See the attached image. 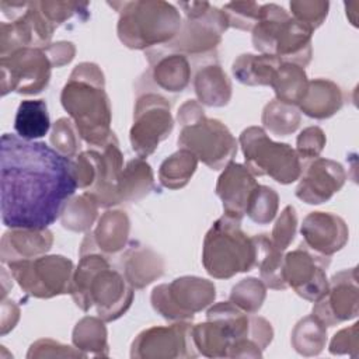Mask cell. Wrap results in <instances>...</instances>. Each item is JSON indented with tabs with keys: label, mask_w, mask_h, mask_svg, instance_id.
<instances>
[{
	"label": "cell",
	"mask_w": 359,
	"mask_h": 359,
	"mask_svg": "<svg viewBox=\"0 0 359 359\" xmlns=\"http://www.w3.org/2000/svg\"><path fill=\"white\" fill-rule=\"evenodd\" d=\"M1 222L45 230L77 188L74 164L43 142L4 133L0 143Z\"/></svg>",
	"instance_id": "cell-1"
},
{
	"label": "cell",
	"mask_w": 359,
	"mask_h": 359,
	"mask_svg": "<svg viewBox=\"0 0 359 359\" xmlns=\"http://www.w3.org/2000/svg\"><path fill=\"white\" fill-rule=\"evenodd\" d=\"M70 292L83 310L97 303L98 314L105 320L119 317L132 300V290L125 279L116 271L109 269L102 257L86 258L83 255Z\"/></svg>",
	"instance_id": "cell-2"
},
{
	"label": "cell",
	"mask_w": 359,
	"mask_h": 359,
	"mask_svg": "<svg viewBox=\"0 0 359 359\" xmlns=\"http://www.w3.org/2000/svg\"><path fill=\"white\" fill-rule=\"evenodd\" d=\"M257 264V245L240 230V219L223 216L205 238L203 265L216 278H230Z\"/></svg>",
	"instance_id": "cell-3"
},
{
	"label": "cell",
	"mask_w": 359,
	"mask_h": 359,
	"mask_svg": "<svg viewBox=\"0 0 359 359\" xmlns=\"http://www.w3.org/2000/svg\"><path fill=\"white\" fill-rule=\"evenodd\" d=\"M97 66L93 65L90 77ZM62 104L76 119L81 136L91 144H100L109 135V104L102 88V79L94 81L84 80L77 66L72 73L70 81L62 93Z\"/></svg>",
	"instance_id": "cell-4"
},
{
	"label": "cell",
	"mask_w": 359,
	"mask_h": 359,
	"mask_svg": "<svg viewBox=\"0 0 359 359\" xmlns=\"http://www.w3.org/2000/svg\"><path fill=\"white\" fill-rule=\"evenodd\" d=\"M310 35L311 29L290 18L283 8L265 4L259 8L252 41L258 50L306 65L310 60Z\"/></svg>",
	"instance_id": "cell-5"
},
{
	"label": "cell",
	"mask_w": 359,
	"mask_h": 359,
	"mask_svg": "<svg viewBox=\"0 0 359 359\" xmlns=\"http://www.w3.org/2000/svg\"><path fill=\"white\" fill-rule=\"evenodd\" d=\"M119 38L130 48H144L172 38L181 25L177 10L164 1L121 3Z\"/></svg>",
	"instance_id": "cell-6"
},
{
	"label": "cell",
	"mask_w": 359,
	"mask_h": 359,
	"mask_svg": "<svg viewBox=\"0 0 359 359\" xmlns=\"http://www.w3.org/2000/svg\"><path fill=\"white\" fill-rule=\"evenodd\" d=\"M245 163L254 174L271 175L275 181L287 184L294 181L300 172L299 157L292 147L273 143L259 128H248L241 136Z\"/></svg>",
	"instance_id": "cell-7"
},
{
	"label": "cell",
	"mask_w": 359,
	"mask_h": 359,
	"mask_svg": "<svg viewBox=\"0 0 359 359\" xmlns=\"http://www.w3.org/2000/svg\"><path fill=\"white\" fill-rule=\"evenodd\" d=\"M178 144L198 156L206 165L219 170L236 153V140L224 125L216 119H206L203 114L188 125H182Z\"/></svg>",
	"instance_id": "cell-8"
},
{
	"label": "cell",
	"mask_w": 359,
	"mask_h": 359,
	"mask_svg": "<svg viewBox=\"0 0 359 359\" xmlns=\"http://www.w3.org/2000/svg\"><path fill=\"white\" fill-rule=\"evenodd\" d=\"M18 285L29 294L36 297H50L66 293L72 262L63 257H41L7 264Z\"/></svg>",
	"instance_id": "cell-9"
},
{
	"label": "cell",
	"mask_w": 359,
	"mask_h": 359,
	"mask_svg": "<svg viewBox=\"0 0 359 359\" xmlns=\"http://www.w3.org/2000/svg\"><path fill=\"white\" fill-rule=\"evenodd\" d=\"M1 93L35 94L49 81L50 63L45 53L35 48H20L1 56Z\"/></svg>",
	"instance_id": "cell-10"
},
{
	"label": "cell",
	"mask_w": 359,
	"mask_h": 359,
	"mask_svg": "<svg viewBox=\"0 0 359 359\" xmlns=\"http://www.w3.org/2000/svg\"><path fill=\"white\" fill-rule=\"evenodd\" d=\"M172 121L170 107L164 98L157 95H146L139 100L135 114V123L130 130L132 147L140 156L151 153L160 140L171 132Z\"/></svg>",
	"instance_id": "cell-11"
},
{
	"label": "cell",
	"mask_w": 359,
	"mask_h": 359,
	"mask_svg": "<svg viewBox=\"0 0 359 359\" xmlns=\"http://www.w3.org/2000/svg\"><path fill=\"white\" fill-rule=\"evenodd\" d=\"M321 257L310 255L300 245L299 250L286 255L282 275L286 285H290L296 292L310 300L318 299L325 292V278L320 266Z\"/></svg>",
	"instance_id": "cell-12"
},
{
	"label": "cell",
	"mask_w": 359,
	"mask_h": 359,
	"mask_svg": "<svg viewBox=\"0 0 359 359\" xmlns=\"http://www.w3.org/2000/svg\"><path fill=\"white\" fill-rule=\"evenodd\" d=\"M344 181L342 167L328 160H317L310 164L296 189L297 198L307 203H321L335 192Z\"/></svg>",
	"instance_id": "cell-13"
},
{
	"label": "cell",
	"mask_w": 359,
	"mask_h": 359,
	"mask_svg": "<svg viewBox=\"0 0 359 359\" xmlns=\"http://www.w3.org/2000/svg\"><path fill=\"white\" fill-rule=\"evenodd\" d=\"M255 188L257 182L247 168L240 164H230L220 175L216 188L217 195L223 201L226 215L241 219Z\"/></svg>",
	"instance_id": "cell-14"
},
{
	"label": "cell",
	"mask_w": 359,
	"mask_h": 359,
	"mask_svg": "<svg viewBox=\"0 0 359 359\" xmlns=\"http://www.w3.org/2000/svg\"><path fill=\"white\" fill-rule=\"evenodd\" d=\"M156 290L170 299L181 297L175 307L174 318H192L195 311L203 309L215 299V286L199 278L175 279L170 286L163 285L156 287Z\"/></svg>",
	"instance_id": "cell-15"
},
{
	"label": "cell",
	"mask_w": 359,
	"mask_h": 359,
	"mask_svg": "<svg viewBox=\"0 0 359 359\" xmlns=\"http://www.w3.org/2000/svg\"><path fill=\"white\" fill-rule=\"evenodd\" d=\"M52 243L50 233L45 230L14 229L3 236L1 240V261L10 264L14 261L29 259L32 255L49 250Z\"/></svg>",
	"instance_id": "cell-16"
},
{
	"label": "cell",
	"mask_w": 359,
	"mask_h": 359,
	"mask_svg": "<svg viewBox=\"0 0 359 359\" xmlns=\"http://www.w3.org/2000/svg\"><path fill=\"white\" fill-rule=\"evenodd\" d=\"M335 231H345L344 223L331 215H324V213H311L304 219L303 227H302V234L304 236V244H309L310 248L318 252L330 254L338 248L344 243L339 240L328 236V234H335Z\"/></svg>",
	"instance_id": "cell-17"
},
{
	"label": "cell",
	"mask_w": 359,
	"mask_h": 359,
	"mask_svg": "<svg viewBox=\"0 0 359 359\" xmlns=\"http://www.w3.org/2000/svg\"><path fill=\"white\" fill-rule=\"evenodd\" d=\"M50 126L48 107L43 100H24L18 105L14 129L25 140H34L48 133Z\"/></svg>",
	"instance_id": "cell-18"
},
{
	"label": "cell",
	"mask_w": 359,
	"mask_h": 359,
	"mask_svg": "<svg viewBox=\"0 0 359 359\" xmlns=\"http://www.w3.org/2000/svg\"><path fill=\"white\" fill-rule=\"evenodd\" d=\"M279 66V59L273 55H241L233 65V73L245 84H271Z\"/></svg>",
	"instance_id": "cell-19"
},
{
	"label": "cell",
	"mask_w": 359,
	"mask_h": 359,
	"mask_svg": "<svg viewBox=\"0 0 359 359\" xmlns=\"http://www.w3.org/2000/svg\"><path fill=\"white\" fill-rule=\"evenodd\" d=\"M196 94L208 105H223L230 98V83L219 66L201 70L195 80Z\"/></svg>",
	"instance_id": "cell-20"
},
{
	"label": "cell",
	"mask_w": 359,
	"mask_h": 359,
	"mask_svg": "<svg viewBox=\"0 0 359 359\" xmlns=\"http://www.w3.org/2000/svg\"><path fill=\"white\" fill-rule=\"evenodd\" d=\"M271 86H273L279 101L290 105L293 102H302L307 91L304 72L293 65L279 66V70L273 74Z\"/></svg>",
	"instance_id": "cell-21"
},
{
	"label": "cell",
	"mask_w": 359,
	"mask_h": 359,
	"mask_svg": "<svg viewBox=\"0 0 359 359\" xmlns=\"http://www.w3.org/2000/svg\"><path fill=\"white\" fill-rule=\"evenodd\" d=\"M196 165L195 156L191 151H178L171 158H167L160 170V180L165 187H182L192 175Z\"/></svg>",
	"instance_id": "cell-22"
},
{
	"label": "cell",
	"mask_w": 359,
	"mask_h": 359,
	"mask_svg": "<svg viewBox=\"0 0 359 359\" xmlns=\"http://www.w3.org/2000/svg\"><path fill=\"white\" fill-rule=\"evenodd\" d=\"M188 63L180 55H167L156 69V81L170 91H181L188 83Z\"/></svg>",
	"instance_id": "cell-23"
},
{
	"label": "cell",
	"mask_w": 359,
	"mask_h": 359,
	"mask_svg": "<svg viewBox=\"0 0 359 359\" xmlns=\"http://www.w3.org/2000/svg\"><path fill=\"white\" fill-rule=\"evenodd\" d=\"M276 202L278 196L271 188L257 185L248 199L245 213L257 223H268L275 216Z\"/></svg>",
	"instance_id": "cell-24"
},
{
	"label": "cell",
	"mask_w": 359,
	"mask_h": 359,
	"mask_svg": "<svg viewBox=\"0 0 359 359\" xmlns=\"http://www.w3.org/2000/svg\"><path fill=\"white\" fill-rule=\"evenodd\" d=\"M259 8L261 6L257 3H229L223 7V13L227 17L229 25L247 31L255 27L259 17Z\"/></svg>",
	"instance_id": "cell-25"
},
{
	"label": "cell",
	"mask_w": 359,
	"mask_h": 359,
	"mask_svg": "<svg viewBox=\"0 0 359 359\" xmlns=\"http://www.w3.org/2000/svg\"><path fill=\"white\" fill-rule=\"evenodd\" d=\"M294 226H296V215L294 209L292 206H287L283 212L280 219L276 222V226L273 229V240L271 241L272 245L282 251L286 248V245L293 240L294 236Z\"/></svg>",
	"instance_id": "cell-26"
},
{
	"label": "cell",
	"mask_w": 359,
	"mask_h": 359,
	"mask_svg": "<svg viewBox=\"0 0 359 359\" xmlns=\"http://www.w3.org/2000/svg\"><path fill=\"white\" fill-rule=\"evenodd\" d=\"M243 283L248 293H241L240 290L233 289L231 300L248 311H255L257 309H259L261 302L265 296L264 287L257 279H245Z\"/></svg>",
	"instance_id": "cell-27"
},
{
	"label": "cell",
	"mask_w": 359,
	"mask_h": 359,
	"mask_svg": "<svg viewBox=\"0 0 359 359\" xmlns=\"http://www.w3.org/2000/svg\"><path fill=\"white\" fill-rule=\"evenodd\" d=\"M321 130L317 128H309L306 129L300 137L297 139V144H299V151L302 153V156H313L316 153H318L321 150V144H323V136H321Z\"/></svg>",
	"instance_id": "cell-28"
}]
</instances>
